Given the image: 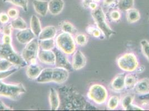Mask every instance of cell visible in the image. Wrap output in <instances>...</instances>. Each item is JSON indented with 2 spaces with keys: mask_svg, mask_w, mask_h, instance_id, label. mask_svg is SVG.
Wrapping results in <instances>:
<instances>
[{
  "mask_svg": "<svg viewBox=\"0 0 149 111\" xmlns=\"http://www.w3.org/2000/svg\"><path fill=\"white\" fill-rule=\"evenodd\" d=\"M17 71V68H14L6 71L0 72V97L12 99H17L22 94L26 93V89L25 86L21 83L10 84L3 82L4 79Z\"/></svg>",
  "mask_w": 149,
  "mask_h": 111,
  "instance_id": "cell-1",
  "label": "cell"
},
{
  "mask_svg": "<svg viewBox=\"0 0 149 111\" xmlns=\"http://www.w3.org/2000/svg\"><path fill=\"white\" fill-rule=\"evenodd\" d=\"M91 15L96 26L101 31L105 38L109 39L115 33L108 24L105 13L101 7H98L96 10L92 11Z\"/></svg>",
  "mask_w": 149,
  "mask_h": 111,
  "instance_id": "cell-2",
  "label": "cell"
},
{
  "mask_svg": "<svg viewBox=\"0 0 149 111\" xmlns=\"http://www.w3.org/2000/svg\"><path fill=\"white\" fill-rule=\"evenodd\" d=\"M87 97L96 105H104L106 103L109 94L105 86L100 83H94L89 87Z\"/></svg>",
  "mask_w": 149,
  "mask_h": 111,
  "instance_id": "cell-3",
  "label": "cell"
},
{
  "mask_svg": "<svg viewBox=\"0 0 149 111\" xmlns=\"http://www.w3.org/2000/svg\"><path fill=\"white\" fill-rule=\"evenodd\" d=\"M117 65L118 68L125 72H134L139 66V61L135 53L127 52L118 57Z\"/></svg>",
  "mask_w": 149,
  "mask_h": 111,
  "instance_id": "cell-4",
  "label": "cell"
},
{
  "mask_svg": "<svg viewBox=\"0 0 149 111\" xmlns=\"http://www.w3.org/2000/svg\"><path fill=\"white\" fill-rule=\"evenodd\" d=\"M56 45L58 49L66 55H72L76 50V44L72 35L62 32L56 38Z\"/></svg>",
  "mask_w": 149,
  "mask_h": 111,
  "instance_id": "cell-5",
  "label": "cell"
},
{
  "mask_svg": "<svg viewBox=\"0 0 149 111\" xmlns=\"http://www.w3.org/2000/svg\"><path fill=\"white\" fill-rule=\"evenodd\" d=\"M0 57L11 62L13 65L19 67H25L27 65V62L22 56L19 55L13 50L12 44H0Z\"/></svg>",
  "mask_w": 149,
  "mask_h": 111,
  "instance_id": "cell-6",
  "label": "cell"
},
{
  "mask_svg": "<svg viewBox=\"0 0 149 111\" xmlns=\"http://www.w3.org/2000/svg\"><path fill=\"white\" fill-rule=\"evenodd\" d=\"M39 50L40 45L38 40L35 38L29 43L26 44L22 52L21 56L26 62L30 63L33 60L37 59Z\"/></svg>",
  "mask_w": 149,
  "mask_h": 111,
  "instance_id": "cell-7",
  "label": "cell"
},
{
  "mask_svg": "<svg viewBox=\"0 0 149 111\" xmlns=\"http://www.w3.org/2000/svg\"><path fill=\"white\" fill-rule=\"evenodd\" d=\"M87 63V58L81 50L76 49L72 55L71 65L75 71H79L84 68Z\"/></svg>",
  "mask_w": 149,
  "mask_h": 111,
  "instance_id": "cell-8",
  "label": "cell"
},
{
  "mask_svg": "<svg viewBox=\"0 0 149 111\" xmlns=\"http://www.w3.org/2000/svg\"><path fill=\"white\" fill-rule=\"evenodd\" d=\"M68 69L63 67H56L53 68L52 82L57 84H62L66 82L69 77Z\"/></svg>",
  "mask_w": 149,
  "mask_h": 111,
  "instance_id": "cell-9",
  "label": "cell"
},
{
  "mask_svg": "<svg viewBox=\"0 0 149 111\" xmlns=\"http://www.w3.org/2000/svg\"><path fill=\"white\" fill-rule=\"evenodd\" d=\"M37 57L42 63L49 65H55L56 56L54 52L51 51L39 50Z\"/></svg>",
  "mask_w": 149,
  "mask_h": 111,
  "instance_id": "cell-10",
  "label": "cell"
},
{
  "mask_svg": "<svg viewBox=\"0 0 149 111\" xmlns=\"http://www.w3.org/2000/svg\"><path fill=\"white\" fill-rule=\"evenodd\" d=\"M54 53L56 56L55 65L56 67H63L68 70L72 68L71 63L69 61L66 54L63 53L61 51L58 49L57 48L55 49Z\"/></svg>",
  "mask_w": 149,
  "mask_h": 111,
  "instance_id": "cell-11",
  "label": "cell"
},
{
  "mask_svg": "<svg viewBox=\"0 0 149 111\" xmlns=\"http://www.w3.org/2000/svg\"><path fill=\"white\" fill-rule=\"evenodd\" d=\"M126 74L124 72L120 73L115 76L110 82L111 89L115 92H122L125 89V77Z\"/></svg>",
  "mask_w": 149,
  "mask_h": 111,
  "instance_id": "cell-12",
  "label": "cell"
},
{
  "mask_svg": "<svg viewBox=\"0 0 149 111\" xmlns=\"http://www.w3.org/2000/svg\"><path fill=\"white\" fill-rule=\"evenodd\" d=\"M132 91L135 94L139 96H145L149 94V78H143L141 80H139Z\"/></svg>",
  "mask_w": 149,
  "mask_h": 111,
  "instance_id": "cell-13",
  "label": "cell"
},
{
  "mask_svg": "<svg viewBox=\"0 0 149 111\" xmlns=\"http://www.w3.org/2000/svg\"><path fill=\"white\" fill-rule=\"evenodd\" d=\"M36 37L31 29L26 28L25 30H20L16 33V37L19 43L22 44H27Z\"/></svg>",
  "mask_w": 149,
  "mask_h": 111,
  "instance_id": "cell-14",
  "label": "cell"
},
{
  "mask_svg": "<svg viewBox=\"0 0 149 111\" xmlns=\"http://www.w3.org/2000/svg\"><path fill=\"white\" fill-rule=\"evenodd\" d=\"M49 99L51 110L52 111L57 110L61 105V100L58 92L56 89L50 88Z\"/></svg>",
  "mask_w": 149,
  "mask_h": 111,
  "instance_id": "cell-15",
  "label": "cell"
},
{
  "mask_svg": "<svg viewBox=\"0 0 149 111\" xmlns=\"http://www.w3.org/2000/svg\"><path fill=\"white\" fill-rule=\"evenodd\" d=\"M33 6L37 14L41 16H46L49 12V2L44 0H34Z\"/></svg>",
  "mask_w": 149,
  "mask_h": 111,
  "instance_id": "cell-16",
  "label": "cell"
},
{
  "mask_svg": "<svg viewBox=\"0 0 149 111\" xmlns=\"http://www.w3.org/2000/svg\"><path fill=\"white\" fill-rule=\"evenodd\" d=\"M64 6L63 0H50L49 2V12L52 15H58L62 12Z\"/></svg>",
  "mask_w": 149,
  "mask_h": 111,
  "instance_id": "cell-17",
  "label": "cell"
},
{
  "mask_svg": "<svg viewBox=\"0 0 149 111\" xmlns=\"http://www.w3.org/2000/svg\"><path fill=\"white\" fill-rule=\"evenodd\" d=\"M57 34V29L54 26H48L42 28L38 36L39 40H44L54 38Z\"/></svg>",
  "mask_w": 149,
  "mask_h": 111,
  "instance_id": "cell-18",
  "label": "cell"
},
{
  "mask_svg": "<svg viewBox=\"0 0 149 111\" xmlns=\"http://www.w3.org/2000/svg\"><path fill=\"white\" fill-rule=\"evenodd\" d=\"M43 68L37 64H30L26 68V73L30 80H36Z\"/></svg>",
  "mask_w": 149,
  "mask_h": 111,
  "instance_id": "cell-19",
  "label": "cell"
},
{
  "mask_svg": "<svg viewBox=\"0 0 149 111\" xmlns=\"http://www.w3.org/2000/svg\"><path fill=\"white\" fill-rule=\"evenodd\" d=\"M52 68H44L36 80L40 83L52 82Z\"/></svg>",
  "mask_w": 149,
  "mask_h": 111,
  "instance_id": "cell-20",
  "label": "cell"
},
{
  "mask_svg": "<svg viewBox=\"0 0 149 111\" xmlns=\"http://www.w3.org/2000/svg\"><path fill=\"white\" fill-rule=\"evenodd\" d=\"M138 80V76L136 74H134L132 72H129V74H126L125 77V89L129 91H132Z\"/></svg>",
  "mask_w": 149,
  "mask_h": 111,
  "instance_id": "cell-21",
  "label": "cell"
},
{
  "mask_svg": "<svg viewBox=\"0 0 149 111\" xmlns=\"http://www.w3.org/2000/svg\"><path fill=\"white\" fill-rule=\"evenodd\" d=\"M30 29L36 37H38L42 28L40 19L36 15H32L30 19Z\"/></svg>",
  "mask_w": 149,
  "mask_h": 111,
  "instance_id": "cell-22",
  "label": "cell"
},
{
  "mask_svg": "<svg viewBox=\"0 0 149 111\" xmlns=\"http://www.w3.org/2000/svg\"><path fill=\"white\" fill-rule=\"evenodd\" d=\"M126 17L127 22L129 24H134L138 22L141 18L139 11L136 8H131L126 11Z\"/></svg>",
  "mask_w": 149,
  "mask_h": 111,
  "instance_id": "cell-23",
  "label": "cell"
},
{
  "mask_svg": "<svg viewBox=\"0 0 149 111\" xmlns=\"http://www.w3.org/2000/svg\"><path fill=\"white\" fill-rule=\"evenodd\" d=\"M59 26L62 32L69 33L72 35H75L77 31L74 25L67 21L61 22L59 24Z\"/></svg>",
  "mask_w": 149,
  "mask_h": 111,
  "instance_id": "cell-24",
  "label": "cell"
},
{
  "mask_svg": "<svg viewBox=\"0 0 149 111\" xmlns=\"http://www.w3.org/2000/svg\"><path fill=\"white\" fill-rule=\"evenodd\" d=\"M120 97L116 95H112L109 97L106 102L107 109L109 110H116L120 105Z\"/></svg>",
  "mask_w": 149,
  "mask_h": 111,
  "instance_id": "cell-25",
  "label": "cell"
},
{
  "mask_svg": "<svg viewBox=\"0 0 149 111\" xmlns=\"http://www.w3.org/2000/svg\"><path fill=\"white\" fill-rule=\"evenodd\" d=\"M135 96L132 94H127L123 96L120 100V105L124 110L127 111V109L134 103Z\"/></svg>",
  "mask_w": 149,
  "mask_h": 111,
  "instance_id": "cell-26",
  "label": "cell"
},
{
  "mask_svg": "<svg viewBox=\"0 0 149 111\" xmlns=\"http://www.w3.org/2000/svg\"><path fill=\"white\" fill-rule=\"evenodd\" d=\"M134 0H118V7L121 11L126 12L134 6Z\"/></svg>",
  "mask_w": 149,
  "mask_h": 111,
  "instance_id": "cell-27",
  "label": "cell"
},
{
  "mask_svg": "<svg viewBox=\"0 0 149 111\" xmlns=\"http://www.w3.org/2000/svg\"><path fill=\"white\" fill-rule=\"evenodd\" d=\"M40 48L43 50L51 51L55 48L56 42L53 38L44 40H40L39 42Z\"/></svg>",
  "mask_w": 149,
  "mask_h": 111,
  "instance_id": "cell-28",
  "label": "cell"
},
{
  "mask_svg": "<svg viewBox=\"0 0 149 111\" xmlns=\"http://www.w3.org/2000/svg\"><path fill=\"white\" fill-rule=\"evenodd\" d=\"M11 24L13 27V28L18 30H25L27 28V26L25 20L20 17H18L14 19L11 22Z\"/></svg>",
  "mask_w": 149,
  "mask_h": 111,
  "instance_id": "cell-29",
  "label": "cell"
},
{
  "mask_svg": "<svg viewBox=\"0 0 149 111\" xmlns=\"http://www.w3.org/2000/svg\"><path fill=\"white\" fill-rule=\"evenodd\" d=\"M74 41L75 43L81 47L85 46L88 43V37L84 33H76L74 35Z\"/></svg>",
  "mask_w": 149,
  "mask_h": 111,
  "instance_id": "cell-30",
  "label": "cell"
},
{
  "mask_svg": "<svg viewBox=\"0 0 149 111\" xmlns=\"http://www.w3.org/2000/svg\"><path fill=\"white\" fill-rule=\"evenodd\" d=\"M86 32L88 35L96 38H99L102 36H103L101 31L96 26L93 25H89L87 26L86 27Z\"/></svg>",
  "mask_w": 149,
  "mask_h": 111,
  "instance_id": "cell-31",
  "label": "cell"
},
{
  "mask_svg": "<svg viewBox=\"0 0 149 111\" xmlns=\"http://www.w3.org/2000/svg\"><path fill=\"white\" fill-rule=\"evenodd\" d=\"M3 2H10L15 6L22 8L25 11L28 10V0H3Z\"/></svg>",
  "mask_w": 149,
  "mask_h": 111,
  "instance_id": "cell-32",
  "label": "cell"
},
{
  "mask_svg": "<svg viewBox=\"0 0 149 111\" xmlns=\"http://www.w3.org/2000/svg\"><path fill=\"white\" fill-rule=\"evenodd\" d=\"M140 47L143 55L149 62V41L143 39L140 41Z\"/></svg>",
  "mask_w": 149,
  "mask_h": 111,
  "instance_id": "cell-33",
  "label": "cell"
},
{
  "mask_svg": "<svg viewBox=\"0 0 149 111\" xmlns=\"http://www.w3.org/2000/svg\"><path fill=\"white\" fill-rule=\"evenodd\" d=\"M13 63L5 58L0 60V72H4L9 70L13 66Z\"/></svg>",
  "mask_w": 149,
  "mask_h": 111,
  "instance_id": "cell-34",
  "label": "cell"
},
{
  "mask_svg": "<svg viewBox=\"0 0 149 111\" xmlns=\"http://www.w3.org/2000/svg\"><path fill=\"white\" fill-rule=\"evenodd\" d=\"M109 17H110V19H111L112 21H114V22L118 21L120 19L121 17L120 10H112L109 13Z\"/></svg>",
  "mask_w": 149,
  "mask_h": 111,
  "instance_id": "cell-35",
  "label": "cell"
},
{
  "mask_svg": "<svg viewBox=\"0 0 149 111\" xmlns=\"http://www.w3.org/2000/svg\"><path fill=\"white\" fill-rule=\"evenodd\" d=\"M7 15L11 19H16L19 17V10L15 8H10L7 11Z\"/></svg>",
  "mask_w": 149,
  "mask_h": 111,
  "instance_id": "cell-36",
  "label": "cell"
},
{
  "mask_svg": "<svg viewBox=\"0 0 149 111\" xmlns=\"http://www.w3.org/2000/svg\"><path fill=\"white\" fill-rule=\"evenodd\" d=\"M12 30H13V27L11 26V24H5L3 27H2V32L3 35L11 36L12 33Z\"/></svg>",
  "mask_w": 149,
  "mask_h": 111,
  "instance_id": "cell-37",
  "label": "cell"
},
{
  "mask_svg": "<svg viewBox=\"0 0 149 111\" xmlns=\"http://www.w3.org/2000/svg\"><path fill=\"white\" fill-rule=\"evenodd\" d=\"M9 16L5 13L2 12L0 13V22L2 24H7L9 22Z\"/></svg>",
  "mask_w": 149,
  "mask_h": 111,
  "instance_id": "cell-38",
  "label": "cell"
},
{
  "mask_svg": "<svg viewBox=\"0 0 149 111\" xmlns=\"http://www.w3.org/2000/svg\"><path fill=\"white\" fill-rule=\"evenodd\" d=\"M132 110L133 111H143L145 110L142 107H140L139 105H135L133 103L127 109V111H132Z\"/></svg>",
  "mask_w": 149,
  "mask_h": 111,
  "instance_id": "cell-39",
  "label": "cell"
},
{
  "mask_svg": "<svg viewBox=\"0 0 149 111\" xmlns=\"http://www.w3.org/2000/svg\"><path fill=\"white\" fill-rule=\"evenodd\" d=\"M2 42L3 44H11L12 42V38L11 36L7 35H3L2 37Z\"/></svg>",
  "mask_w": 149,
  "mask_h": 111,
  "instance_id": "cell-40",
  "label": "cell"
},
{
  "mask_svg": "<svg viewBox=\"0 0 149 111\" xmlns=\"http://www.w3.org/2000/svg\"><path fill=\"white\" fill-rule=\"evenodd\" d=\"M98 7H99V6H98V5H97V2H94V1H93V2H91L90 3V5H89V6H88V8H90V9L91 10V11H93V10H96Z\"/></svg>",
  "mask_w": 149,
  "mask_h": 111,
  "instance_id": "cell-41",
  "label": "cell"
},
{
  "mask_svg": "<svg viewBox=\"0 0 149 111\" xmlns=\"http://www.w3.org/2000/svg\"><path fill=\"white\" fill-rule=\"evenodd\" d=\"M0 110H11V108L7 107L2 101L0 100Z\"/></svg>",
  "mask_w": 149,
  "mask_h": 111,
  "instance_id": "cell-42",
  "label": "cell"
},
{
  "mask_svg": "<svg viewBox=\"0 0 149 111\" xmlns=\"http://www.w3.org/2000/svg\"><path fill=\"white\" fill-rule=\"evenodd\" d=\"M116 2V0H104V4L105 6H109L113 4Z\"/></svg>",
  "mask_w": 149,
  "mask_h": 111,
  "instance_id": "cell-43",
  "label": "cell"
},
{
  "mask_svg": "<svg viewBox=\"0 0 149 111\" xmlns=\"http://www.w3.org/2000/svg\"><path fill=\"white\" fill-rule=\"evenodd\" d=\"M93 1V0H84L83 1L84 6L88 8V6H89L90 3Z\"/></svg>",
  "mask_w": 149,
  "mask_h": 111,
  "instance_id": "cell-44",
  "label": "cell"
},
{
  "mask_svg": "<svg viewBox=\"0 0 149 111\" xmlns=\"http://www.w3.org/2000/svg\"><path fill=\"white\" fill-rule=\"evenodd\" d=\"M93 1L94 2H97V3H99V2H100L101 0H93Z\"/></svg>",
  "mask_w": 149,
  "mask_h": 111,
  "instance_id": "cell-45",
  "label": "cell"
}]
</instances>
